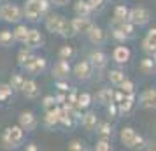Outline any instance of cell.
<instances>
[{
  "instance_id": "cell-1",
  "label": "cell",
  "mask_w": 156,
  "mask_h": 151,
  "mask_svg": "<svg viewBox=\"0 0 156 151\" xmlns=\"http://www.w3.org/2000/svg\"><path fill=\"white\" fill-rule=\"evenodd\" d=\"M46 28L51 34H56V35L62 37H72L76 35L74 30H72V25L69 20H65L62 14H49L46 18Z\"/></svg>"
},
{
  "instance_id": "cell-2",
  "label": "cell",
  "mask_w": 156,
  "mask_h": 151,
  "mask_svg": "<svg viewBox=\"0 0 156 151\" xmlns=\"http://www.w3.org/2000/svg\"><path fill=\"white\" fill-rule=\"evenodd\" d=\"M48 9H49V0H27L21 11L28 21L35 23L41 16L48 13Z\"/></svg>"
},
{
  "instance_id": "cell-3",
  "label": "cell",
  "mask_w": 156,
  "mask_h": 151,
  "mask_svg": "<svg viewBox=\"0 0 156 151\" xmlns=\"http://www.w3.org/2000/svg\"><path fill=\"white\" fill-rule=\"evenodd\" d=\"M23 137H25V130L20 125H12L2 132V144L4 148H18L23 142Z\"/></svg>"
},
{
  "instance_id": "cell-4",
  "label": "cell",
  "mask_w": 156,
  "mask_h": 151,
  "mask_svg": "<svg viewBox=\"0 0 156 151\" xmlns=\"http://www.w3.org/2000/svg\"><path fill=\"white\" fill-rule=\"evenodd\" d=\"M119 139H121V142H123V146L128 148V149H139V148H144V144H146L144 142V137L139 135L132 127L121 128Z\"/></svg>"
},
{
  "instance_id": "cell-5",
  "label": "cell",
  "mask_w": 156,
  "mask_h": 151,
  "mask_svg": "<svg viewBox=\"0 0 156 151\" xmlns=\"http://www.w3.org/2000/svg\"><path fill=\"white\" fill-rule=\"evenodd\" d=\"M0 18L7 23H20L23 18L21 7H18L16 4H2L0 5Z\"/></svg>"
},
{
  "instance_id": "cell-6",
  "label": "cell",
  "mask_w": 156,
  "mask_h": 151,
  "mask_svg": "<svg viewBox=\"0 0 156 151\" xmlns=\"http://www.w3.org/2000/svg\"><path fill=\"white\" fill-rule=\"evenodd\" d=\"M128 21L135 27H144L151 21V13L146 7H133L128 9Z\"/></svg>"
},
{
  "instance_id": "cell-7",
  "label": "cell",
  "mask_w": 156,
  "mask_h": 151,
  "mask_svg": "<svg viewBox=\"0 0 156 151\" xmlns=\"http://www.w3.org/2000/svg\"><path fill=\"white\" fill-rule=\"evenodd\" d=\"M46 67H48V60L44 56H34L32 60H30L28 63L23 65V69L28 72V74H32V76H39V74H42L44 70H46Z\"/></svg>"
},
{
  "instance_id": "cell-8",
  "label": "cell",
  "mask_w": 156,
  "mask_h": 151,
  "mask_svg": "<svg viewBox=\"0 0 156 151\" xmlns=\"http://www.w3.org/2000/svg\"><path fill=\"white\" fill-rule=\"evenodd\" d=\"M70 25H72V30H74L76 35H77V34L86 35V34L90 32V28L93 27V21L88 16H76L74 20H70Z\"/></svg>"
},
{
  "instance_id": "cell-9",
  "label": "cell",
  "mask_w": 156,
  "mask_h": 151,
  "mask_svg": "<svg viewBox=\"0 0 156 151\" xmlns=\"http://www.w3.org/2000/svg\"><path fill=\"white\" fill-rule=\"evenodd\" d=\"M70 72H74V76L79 81H88V79H91V76H93V67L88 60H83V62L76 63V67Z\"/></svg>"
},
{
  "instance_id": "cell-10",
  "label": "cell",
  "mask_w": 156,
  "mask_h": 151,
  "mask_svg": "<svg viewBox=\"0 0 156 151\" xmlns=\"http://www.w3.org/2000/svg\"><path fill=\"white\" fill-rule=\"evenodd\" d=\"M23 44L28 49H39V48H42V44H44V37L39 30L28 28V34H27V39H25Z\"/></svg>"
},
{
  "instance_id": "cell-11",
  "label": "cell",
  "mask_w": 156,
  "mask_h": 151,
  "mask_svg": "<svg viewBox=\"0 0 156 151\" xmlns=\"http://www.w3.org/2000/svg\"><path fill=\"white\" fill-rule=\"evenodd\" d=\"M130 58H132V51H130V48L125 46V44H119V46H116V48L112 49V60L118 65L128 63Z\"/></svg>"
},
{
  "instance_id": "cell-12",
  "label": "cell",
  "mask_w": 156,
  "mask_h": 151,
  "mask_svg": "<svg viewBox=\"0 0 156 151\" xmlns=\"http://www.w3.org/2000/svg\"><path fill=\"white\" fill-rule=\"evenodd\" d=\"M70 63H69V60H60L58 58V62L53 65V77L55 79H69V76H70Z\"/></svg>"
},
{
  "instance_id": "cell-13",
  "label": "cell",
  "mask_w": 156,
  "mask_h": 151,
  "mask_svg": "<svg viewBox=\"0 0 156 151\" xmlns=\"http://www.w3.org/2000/svg\"><path fill=\"white\" fill-rule=\"evenodd\" d=\"M139 106L144 109H154L156 107V90L154 88H147L144 90L139 97Z\"/></svg>"
},
{
  "instance_id": "cell-14",
  "label": "cell",
  "mask_w": 156,
  "mask_h": 151,
  "mask_svg": "<svg viewBox=\"0 0 156 151\" xmlns=\"http://www.w3.org/2000/svg\"><path fill=\"white\" fill-rule=\"evenodd\" d=\"M20 127L25 132H32L37 128V116L32 111H23L20 114Z\"/></svg>"
},
{
  "instance_id": "cell-15",
  "label": "cell",
  "mask_w": 156,
  "mask_h": 151,
  "mask_svg": "<svg viewBox=\"0 0 156 151\" xmlns=\"http://www.w3.org/2000/svg\"><path fill=\"white\" fill-rule=\"evenodd\" d=\"M86 35H88V39H90V42H91L93 46H102V44L107 41V32L104 28L97 27V25H93Z\"/></svg>"
},
{
  "instance_id": "cell-16",
  "label": "cell",
  "mask_w": 156,
  "mask_h": 151,
  "mask_svg": "<svg viewBox=\"0 0 156 151\" xmlns=\"http://www.w3.org/2000/svg\"><path fill=\"white\" fill-rule=\"evenodd\" d=\"M142 49L144 53H147L149 56H154L156 53V28H149L147 35L144 37V41H142Z\"/></svg>"
},
{
  "instance_id": "cell-17",
  "label": "cell",
  "mask_w": 156,
  "mask_h": 151,
  "mask_svg": "<svg viewBox=\"0 0 156 151\" xmlns=\"http://www.w3.org/2000/svg\"><path fill=\"white\" fill-rule=\"evenodd\" d=\"M90 63H91L93 69H97V70H102V69H105L107 67V55L104 51L100 49H95L90 53V60H88Z\"/></svg>"
},
{
  "instance_id": "cell-18",
  "label": "cell",
  "mask_w": 156,
  "mask_h": 151,
  "mask_svg": "<svg viewBox=\"0 0 156 151\" xmlns=\"http://www.w3.org/2000/svg\"><path fill=\"white\" fill-rule=\"evenodd\" d=\"M27 99H37L39 97V84H37V81L34 79H25L23 83L21 90H20Z\"/></svg>"
},
{
  "instance_id": "cell-19",
  "label": "cell",
  "mask_w": 156,
  "mask_h": 151,
  "mask_svg": "<svg viewBox=\"0 0 156 151\" xmlns=\"http://www.w3.org/2000/svg\"><path fill=\"white\" fill-rule=\"evenodd\" d=\"M79 121L84 127V130L93 132V130L97 128V125H98V116L95 114V113H91V111H88V113H84V114L79 118Z\"/></svg>"
},
{
  "instance_id": "cell-20",
  "label": "cell",
  "mask_w": 156,
  "mask_h": 151,
  "mask_svg": "<svg viewBox=\"0 0 156 151\" xmlns=\"http://www.w3.org/2000/svg\"><path fill=\"white\" fill-rule=\"evenodd\" d=\"M133 106H135V93H128L118 102V113L119 114H128Z\"/></svg>"
},
{
  "instance_id": "cell-21",
  "label": "cell",
  "mask_w": 156,
  "mask_h": 151,
  "mask_svg": "<svg viewBox=\"0 0 156 151\" xmlns=\"http://www.w3.org/2000/svg\"><path fill=\"white\" fill-rule=\"evenodd\" d=\"M44 125H46L48 128H55L56 125H60V106H56L55 109L46 111V116H44Z\"/></svg>"
},
{
  "instance_id": "cell-22",
  "label": "cell",
  "mask_w": 156,
  "mask_h": 151,
  "mask_svg": "<svg viewBox=\"0 0 156 151\" xmlns=\"http://www.w3.org/2000/svg\"><path fill=\"white\" fill-rule=\"evenodd\" d=\"M128 20V7L126 5H116L114 7V14H112V25L111 27H118L119 23L126 21Z\"/></svg>"
},
{
  "instance_id": "cell-23",
  "label": "cell",
  "mask_w": 156,
  "mask_h": 151,
  "mask_svg": "<svg viewBox=\"0 0 156 151\" xmlns=\"http://www.w3.org/2000/svg\"><path fill=\"white\" fill-rule=\"evenodd\" d=\"M112 95H114L112 88H102V90L97 92L95 100L98 102L100 106H107V104H111V102H112Z\"/></svg>"
},
{
  "instance_id": "cell-24",
  "label": "cell",
  "mask_w": 156,
  "mask_h": 151,
  "mask_svg": "<svg viewBox=\"0 0 156 151\" xmlns=\"http://www.w3.org/2000/svg\"><path fill=\"white\" fill-rule=\"evenodd\" d=\"M139 69H140V72H142V74H146V76L154 74V70H156L154 56H146V58H142L140 63H139Z\"/></svg>"
},
{
  "instance_id": "cell-25",
  "label": "cell",
  "mask_w": 156,
  "mask_h": 151,
  "mask_svg": "<svg viewBox=\"0 0 156 151\" xmlns=\"http://www.w3.org/2000/svg\"><path fill=\"white\" fill-rule=\"evenodd\" d=\"M91 100H93V97L90 93H79L77 95V99H76V107L79 109V111H84V109H88L90 106H91Z\"/></svg>"
},
{
  "instance_id": "cell-26",
  "label": "cell",
  "mask_w": 156,
  "mask_h": 151,
  "mask_svg": "<svg viewBox=\"0 0 156 151\" xmlns=\"http://www.w3.org/2000/svg\"><path fill=\"white\" fill-rule=\"evenodd\" d=\"M74 13H76V16H90L91 14V9L88 5V0H77L74 4Z\"/></svg>"
},
{
  "instance_id": "cell-27",
  "label": "cell",
  "mask_w": 156,
  "mask_h": 151,
  "mask_svg": "<svg viewBox=\"0 0 156 151\" xmlns=\"http://www.w3.org/2000/svg\"><path fill=\"white\" fill-rule=\"evenodd\" d=\"M27 34H28V27L27 25H21V23H18V27L12 30V37H14V42H25V39H27Z\"/></svg>"
},
{
  "instance_id": "cell-28",
  "label": "cell",
  "mask_w": 156,
  "mask_h": 151,
  "mask_svg": "<svg viewBox=\"0 0 156 151\" xmlns=\"http://www.w3.org/2000/svg\"><path fill=\"white\" fill-rule=\"evenodd\" d=\"M107 77H109V81H111V84H112V86L118 88L123 81L126 79V74H125L123 70H118V69H116V70L109 72V76H107Z\"/></svg>"
},
{
  "instance_id": "cell-29",
  "label": "cell",
  "mask_w": 156,
  "mask_h": 151,
  "mask_svg": "<svg viewBox=\"0 0 156 151\" xmlns=\"http://www.w3.org/2000/svg\"><path fill=\"white\" fill-rule=\"evenodd\" d=\"M14 44V37H12V30L4 28L0 32V46L2 48H11Z\"/></svg>"
},
{
  "instance_id": "cell-30",
  "label": "cell",
  "mask_w": 156,
  "mask_h": 151,
  "mask_svg": "<svg viewBox=\"0 0 156 151\" xmlns=\"http://www.w3.org/2000/svg\"><path fill=\"white\" fill-rule=\"evenodd\" d=\"M34 56H35V55H34V49L23 48V49L18 53V65H20V67H23L25 63H28V62H30Z\"/></svg>"
},
{
  "instance_id": "cell-31",
  "label": "cell",
  "mask_w": 156,
  "mask_h": 151,
  "mask_svg": "<svg viewBox=\"0 0 156 151\" xmlns=\"http://www.w3.org/2000/svg\"><path fill=\"white\" fill-rule=\"evenodd\" d=\"M97 134H98L100 137H104V139H111V135H112V127H111V123H107V121H104V123H100L98 121V125H97Z\"/></svg>"
},
{
  "instance_id": "cell-32",
  "label": "cell",
  "mask_w": 156,
  "mask_h": 151,
  "mask_svg": "<svg viewBox=\"0 0 156 151\" xmlns=\"http://www.w3.org/2000/svg\"><path fill=\"white\" fill-rule=\"evenodd\" d=\"M25 76L23 74H12L11 76V79H9V86L12 88V92H20L23 86V83H25Z\"/></svg>"
},
{
  "instance_id": "cell-33",
  "label": "cell",
  "mask_w": 156,
  "mask_h": 151,
  "mask_svg": "<svg viewBox=\"0 0 156 151\" xmlns=\"http://www.w3.org/2000/svg\"><path fill=\"white\" fill-rule=\"evenodd\" d=\"M118 28L123 32V35L126 37V39H132V37L135 35V25H132L128 20H126V21H123V23H119V25H118Z\"/></svg>"
},
{
  "instance_id": "cell-34",
  "label": "cell",
  "mask_w": 156,
  "mask_h": 151,
  "mask_svg": "<svg viewBox=\"0 0 156 151\" xmlns=\"http://www.w3.org/2000/svg\"><path fill=\"white\" fill-rule=\"evenodd\" d=\"M74 56V48L72 46H62L60 48V51H58V58L60 60H70V58Z\"/></svg>"
},
{
  "instance_id": "cell-35",
  "label": "cell",
  "mask_w": 156,
  "mask_h": 151,
  "mask_svg": "<svg viewBox=\"0 0 156 151\" xmlns=\"http://www.w3.org/2000/svg\"><path fill=\"white\" fill-rule=\"evenodd\" d=\"M11 95H12V88L9 86V83H2L0 84V102L9 100Z\"/></svg>"
},
{
  "instance_id": "cell-36",
  "label": "cell",
  "mask_w": 156,
  "mask_h": 151,
  "mask_svg": "<svg viewBox=\"0 0 156 151\" xmlns=\"http://www.w3.org/2000/svg\"><path fill=\"white\" fill-rule=\"evenodd\" d=\"M118 88H119V90H121V92H123L125 95H128V93H135V84H133V83H132L130 79H128V77H126L125 81H123V83H121V84H119Z\"/></svg>"
},
{
  "instance_id": "cell-37",
  "label": "cell",
  "mask_w": 156,
  "mask_h": 151,
  "mask_svg": "<svg viewBox=\"0 0 156 151\" xmlns=\"http://www.w3.org/2000/svg\"><path fill=\"white\" fill-rule=\"evenodd\" d=\"M56 107V100H55V95H46L42 99V109L44 111H49V109Z\"/></svg>"
},
{
  "instance_id": "cell-38",
  "label": "cell",
  "mask_w": 156,
  "mask_h": 151,
  "mask_svg": "<svg viewBox=\"0 0 156 151\" xmlns=\"http://www.w3.org/2000/svg\"><path fill=\"white\" fill-rule=\"evenodd\" d=\"M111 149H112L111 141L109 139H104V137H100V141L95 144V151H111Z\"/></svg>"
},
{
  "instance_id": "cell-39",
  "label": "cell",
  "mask_w": 156,
  "mask_h": 151,
  "mask_svg": "<svg viewBox=\"0 0 156 151\" xmlns=\"http://www.w3.org/2000/svg\"><path fill=\"white\" fill-rule=\"evenodd\" d=\"M88 5H90V9H91V13L102 11V9L105 7V0H88Z\"/></svg>"
},
{
  "instance_id": "cell-40",
  "label": "cell",
  "mask_w": 156,
  "mask_h": 151,
  "mask_svg": "<svg viewBox=\"0 0 156 151\" xmlns=\"http://www.w3.org/2000/svg\"><path fill=\"white\" fill-rule=\"evenodd\" d=\"M69 149L70 151H83L84 149V144L81 139H72L70 142H69Z\"/></svg>"
},
{
  "instance_id": "cell-41",
  "label": "cell",
  "mask_w": 156,
  "mask_h": 151,
  "mask_svg": "<svg viewBox=\"0 0 156 151\" xmlns=\"http://www.w3.org/2000/svg\"><path fill=\"white\" fill-rule=\"evenodd\" d=\"M111 35L114 37V39H118V41H121V42H125V41H128L126 37L123 35V32H121L118 27H111Z\"/></svg>"
},
{
  "instance_id": "cell-42",
  "label": "cell",
  "mask_w": 156,
  "mask_h": 151,
  "mask_svg": "<svg viewBox=\"0 0 156 151\" xmlns=\"http://www.w3.org/2000/svg\"><path fill=\"white\" fill-rule=\"evenodd\" d=\"M56 88L60 90V92H63V93H67L70 88H69V83H67V79H56Z\"/></svg>"
},
{
  "instance_id": "cell-43",
  "label": "cell",
  "mask_w": 156,
  "mask_h": 151,
  "mask_svg": "<svg viewBox=\"0 0 156 151\" xmlns=\"http://www.w3.org/2000/svg\"><path fill=\"white\" fill-rule=\"evenodd\" d=\"M105 107H107V111H109V114H111V116H118V114H119V113H118V104H116V102L107 104Z\"/></svg>"
},
{
  "instance_id": "cell-44",
  "label": "cell",
  "mask_w": 156,
  "mask_h": 151,
  "mask_svg": "<svg viewBox=\"0 0 156 151\" xmlns=\"http://www.w3.org/2000/svg\"><path fill=\"white\" fill-rule=\"evenodd\" d=\"M70 0H49V4H53V5H56V7H63V5H67Z\"/></svg>"
},
{
  "instance_id": "cell-45",
  "label": "cell",
  "mask_w": 156,
  "mask_h": 151,
  "mask_svg": "<svg viewBox=\"0 0 156 151\" xmlns=\"http://www.w3.org/2000/svg\"><path fill=\"white\" fill-rule=\"evenodd\" d=\"M37 149H39V148H37V146H35L34 142L27 144V151H37Z\"/></svg>"
}]
</instances>
